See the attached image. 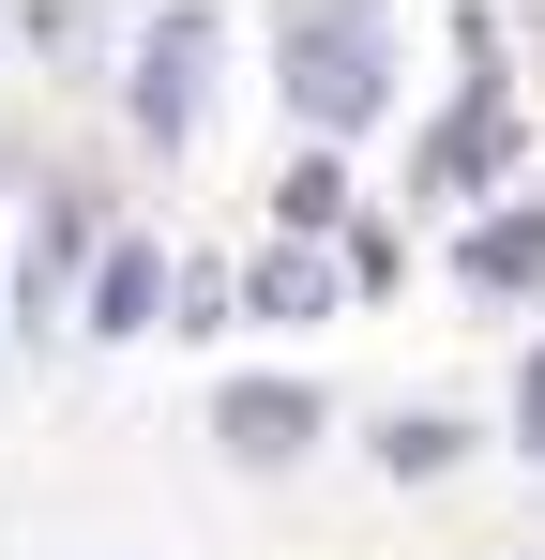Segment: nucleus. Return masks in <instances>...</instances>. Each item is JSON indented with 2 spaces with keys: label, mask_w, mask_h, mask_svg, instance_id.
Returning <instances> with one entry per match:
<instances>
[{
  "label": "nucleus",
  "mask_w": 545,
  "mask_h": 560,
  "mask_svg": "<svg viewBox=\"0 0 545 560\" xmlns=\"http://www.w3.org/2000/svg\"><path fill=\"white\" fill-rule=\"evenodd\" d=\"M243 303H258V318H303V303H318V273H303V258H258V288H243Z\"/></svg>",
  "instance_id": "nucleus-7"
},
{
  "label": "nucleus",
  "mask_w": 545,
  "mask_h": 560,
  "mask_svg": "<svg viewBox=\"0 0 545 560\" xmlns=\"http://www.w3.org/2000/svg\"><path fill=\"white\" fill-rule=\"evenodd\" d=\"M469 273H485V288H545V212H500V228H469Z\"/></svg>",
  "instance_id": "nucleus-5"
},
{
  "label": "nucleus",
  "mask_w": 545,
  "mask_h": 560,
  "mask_svg": "<svg viewBox=\"0 0 545 560\" xmlns=\"http://www.w3.org/2000/svg\"><path fill=\"white\" fill-rule=\"evenodd\" d=\"M212 424H228V455H303V440H318V394H303V378H243Z\"/></svg>",
  "instance_id": "nucleus-3"
},
{
  "label": "nucleus",
  "mask_w": 545,
  "mask_h": 560,
  "mask_svg": "<svg viewBox=\"0 0 545 560\" xmlns=\"http://www.w3.org/2000/svg\"><path fill=\"white\" fill-rule=\"evenodd\" d=\"M515 440H531V455H545V364H531V394H515Z\"/></svg>",
  "instance_id": "nucleus-9"
},
{
  "label": "nucleus",
  "mask_w": 545,
  "mask_h": 560,
  "mask_svg": "<svg viewBox=\"0 0 545 560\" xmlns=\"http://www.w3.org/2000/svg\"><path fill=\"white\" fill-rule=\"evenodd\" d=\"M197 92H212V15H167V31L137 46V137L182 152V137H197Z\"/></svg>",
  "instance_id": "nucleus-2"
},
{
  "label": "nucleus",
  "mask_w": 545,
  "mask_h": 560,
  "mask_svg": "<svg viewBox=\"0 0 545 560\" xmlns=\"http://www.w3.org/2000/svg\"><path fill=\"white\" fill-rule=\"evenodd\" d=\"M425 167H440V183H485V167H500V92H469V106H454V137L425 152Z\"/></svg>",
  "instance_id": "nucleus-6"
},
{
  "label": "nucleus",
  "mask_w": 545,
  "mask_h": 560,
  "mask_svg": "<svg viewBox=\"0 0 545 560\" xmlns=\"http://www.w3.org/2000/svg\"><path fill=\"white\" fill-rule=\"evenodd\" d=\"M379 469H454V424H379Z\"/></svg>",
  "instance_id": "nucleus-8"
},
{
  "label": "nucleus",
  "mask_w": 545,
  "mask_h": 560,
  "mask_svg": "<svg viewBox=\"0 0 545 560\" xmlns=\"http://www.w3.org/2000/svg\"><path fill=\"white\" fill-rule=\"evenodd\" d=\"M288 106L318 121V137H363L379 92H394V46H379V15H288Z\"/></svg>",
  "instance_id": "nucleus-1"
},
{
  "label": "nucleus",
  "mask_w": 545,
  "mask_h": 560,
  "mask_svg": "<svg viewBox=\"0 0 545 560\" xmlns=\"http://www.w3.org/2000/svg\"><path fill=\"white\" fill-rule=\"evenodd\" d=\"M152 303H167V258H152V243H106V273H91V334H137Z\"/></svg>",
  "instance_id": "nucleus-4"
}]
</instances>
